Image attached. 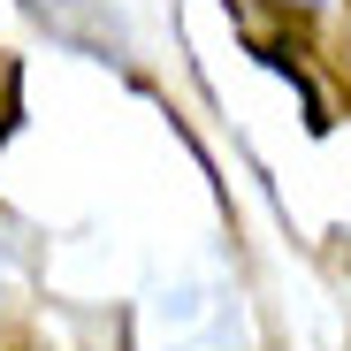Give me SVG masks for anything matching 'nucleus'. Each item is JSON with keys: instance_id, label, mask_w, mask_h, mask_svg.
<instances>
[{"instance_id": "obj_1", "label": "nucleus", "mask_w": 351, "mask_h": 351, "mask_svg": "<svg viewBox=\"0 0 351 351\" xmlns=\"http://www.w3.org/2000/svg\"><path fill=\"white\" fill-rule=\"evenodd\" d=\"M16 123H23V69H16V53H0V145Z\"/></svg>"}]
</instances>
